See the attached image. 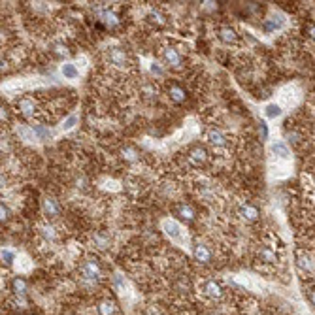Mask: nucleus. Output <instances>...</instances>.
<instances>
[{
	"label": "nucleus",
	"mask_w": 315,
	"mask_h": 315,
	"mask_svg": "<svg viewBox=\"0 0 315 315\" xmlns=\"http://www.w3.org/2000/svg\"><path fill=\"white\" fill-rule=\"evenodd\" d=\"M81 278L89 281V283H99L102 279V266L96 259H87L83 260V264L80 268Z\"/></svg>",
	"instance_id": "f257e3e1"
},
{
	"label": "nucleus",
	"mask_w": 315,
	"mask_h": 315,
	"mask_svg": "<svg viewBox=\"0 0 315 315\" xmlns=\"http://www.w3.org/2000/svg\"><path fill=\"white\" fill-rule=\"evenodd\" d=\"M200 295L208 298V300H211V302H217V300H221L225 297V289H223V285L217 279H206L200 285Z\"/></svg>",
	"instance_id": "f03ea898"
},
{
	"label": "nucleus",
	"mask_w": 315,
	"mask_h": 315,
	"mask_svg": "<svg viewBox=\"0 0 315 315\" xmlns=\"http://www.w3.org/2000/svg\"><path fill=\"white\" fill-rule=\"evenodd\" d=\"M106 59L115 68H127L130 64V57L123 47H110L108 53H106Z\"/></svg>",
	"instance_id": "7ed1b4c3"
},
{
	"label": "nucleus",
	"mask_w": 315,
	"mask_h": 315,
	"mask_svg": "<svg viewBox=\"0 0 315 315\" xmlns=\"http://www.w3.org/2000/svg\"><path fill=\"white\" fill-rule=\"evenodd\" d=\"M210 159V155H208V149L202 148V146H195V148L189 149V153H187V161L189 164L195 168H200L204 166L206 162Z\"/></svg>",
	"instance_id": "20e7f679"
},
{
	"label": "nucleus",
	"mask_w": 315,
	"mask_h": 315,
	"mask_svg": "<svg viewBox=\"0 0 315 315\" xmlns=\"http://www.w3.org/2000/svg\"><path fill=\"white\" fill-rule=\"evenodd\" d=\"M192 257H195V260H198L200 264H210L211 260H213V251L210 249L208 244L197 241V244L192 246Z\"/></svg>",
	"instance_id": "39448f33"
},
{
	"label": "nucleus",
	"mask_w": 315,
	"mask_h": 315,
	"mask_svg": "<svg viewBox=\"0 0 315 315\" xmlns=\"http://www.w3.org/2000/svg\"><path fill=\"white\" fill-rule=\"evenodd\" d=\"M166 94L168 99L172 100L174 104H183L187 100V91L185 87L178 83V81H172V83H168L166 85Z\"/></svg>",
	"instance_id": "423d86ee"
},
{
	"label": "nucleus",
	"mask_w": 315,
	"mask_h": 315,
	"mask_svg": "<svg viewBox=\"0 0 315 315\" xmlns=\"http://www.w3.org/2000/svg\"><path fill=\"white\" fill-rule=\"evenodd\" d=\"M161 57H162V61H164V64L170 66V68H179V66H181V62H183L181 53H179L176 47H172V45L164 47L162 53H161Z\"/></svg>",
	"instance_id": "0eeeda50"
},
{
	"label": "nucleus",
	"mask_w": 315,
	"mask_h": 315,
	"mask_svg": "<svg viewBox=\"0 0 315 315\" xmlns=\"http://www.w3.org/2000/svg\"><path fill=\"white\" fill-rule=\"evenodd\" d=\"M15 110L21 113V115H25V117H34L36 115V100L32 99V96H23V99L17 100V104H15Z\"/></svg>",
	"instance_id": "6e6552de"
},
{
	"label": "nucleus",
	"mask_w": 315,
	"mask_h": 315,
	"mask_svg": "<svg viewBox=\"0 0 315 315\" xmlns=\"http://www.w3.org/2000/svg\"><path fill=\"white\" fill-rule=\"evenodd\" d=\"M174 213L179 217V219H183L185 223H195L197 221V211L192 208L191 204H185V202H181L174 208Z\"/></svg>",
	"instance_id": "1a4fd4ad"
},
{
	"label": "nucleus",
	"mask_w": 315,
	"mask_h": 315,
	"mask_svg": "<svg viewBox=\"0 0 315 315\" xmlns=\"http://www.w3.org/2000/svg\"><path fill=\"white\" fill-rule=\"evenodd\" d=\"M206 140H208L213 148H225V146L229 143L227 134H225L223 130H219V129H210L208 130V132H206Z\"/></svg>",
	"instance_id": "9d476101"
},
{
	"label": "nucleus",
	"mask_w": 315,
	"mask_h": 315,
	"mask_svg": "<svg viewBox=\"0 0 315 315\" xmlns=\"http://www.w3.org/2000/svg\"><path fill=\"white\" fill-rule=\"evenodd\" d=\"M217 36H219V40H221L223 43H236L238 42V32H236L234 27H230V25H223L217 29Z\"/></svg>",
	"instance_id": "9b49d317"
},
{
	"label": "nucleus",
	"mask_w": 315,
	"mask_h": 315,
	"mask_svg": "<svg viewBox=\"0 0 315 315\" xmlns=\"http://www.w3.org/2000/svg\"><path fill=\"white\" fill-rule=\"evenodd\" d=\"M257 260L262 262V264H276L278 262V253L270 246H260L259 253H257Z\"/></svg>",
	"instance_id": "f8f14e48"
},
{
	"label": "nucleus",
	"mask_w": 315,
	"mask_h": 315,
	"mask_svg": "<svg viewBox=\"0 0 315 315\" xmlns=\"http://www.w3.org/2000/svg\"><path fill=\"white\" fill-rule=\"evenodd\" d=\"M297 260H298V268H300L302 272L315 274V260H313V257H311L309 253H306V251H300V253L297 255Z\"/></svg>",
	"instance_id": "ddd939ff"
},
{
	"label": "nucleus",
	"mask_w": 315,
	"mask_h": 315,
	"mask_svg": "<svg viewBox=\"0 0 315 315\" xmlns=\"http://www.w3.org/2000/svg\"><path fill=\"white\" fill-rule=\"evenodd\" d=\"M96 313L99 315H117L119 313V308L115 300H111V298H102L99 304H96Z\"/></svg>",
	"instance_id": "4468645a"
},
{
	"label": "nucleus",
	"mask_w": 315,
	"mask_h": 315,
	"mask_svg": "<svg viewBox=\"0 0 315 315\" xmlns=\"http://www.w3.org/2000/svg\"><path fill=\"white\" fill-rule=\"evenodd\" d=\"M42 208H43V213H45L47 217H59V215H61V204H59V202H57L53 197H45V198H43Z\"/></svg>",
	"instance_id": "2eb2a0df"
},
{
	"label": "nucleus",
	"mask_w": 315,
	"mask_h": 315,
	"mask_svg": "<svg viewBox=\"0 0 315 315\" xmlns=\"http://www.w3.org/2000/svg\"><path fill=\"white\" fill-rule=\"evenodd\" d=\"M240 217L244 219V221H247V223H253V221H257L260 217V211H259V208L257 206H253V204H244L240 208Z\"/></svg>",
	"instance_id": "dca6fc26"
},
{
	"label": "nucleus",
	"mask_w": 315,
	"mask_h": 315,
	"mask_svg": "<svg viewBox=\"0 0 315 315\" xmlns=\"http://www.w3.org/2000/svg\"><path fill=\"white\" fill-rule=\"evenodd\" d=\"M121 159L125 162H138L140 161V151L136 148H132V146H125L121 149Z\"/></svg>",
	"instance_id": "f3484780"
},
{
	"label": "nucleus",
	"mask_w": 315,
	"mask_h": 315,
	"mask_svg": "<svg viewBox=\"0 0 315 315\" xmlns=\"http://www.w3.org/2000/svg\"><path fill=\"white\" fill-rule=\"evenodd\" d=\"M100 19L104 21V25L110 29V31H113V29H117L119 25H121V21H119V17L115 15L113 12H104L102 15H100Z\"/></svg>",
	"instance_id": "a211bd4d"
},
{
	"label": "nucleus",
	"mask_w": 315,
	"mask_h": 315,
	"mask_svg": "<svg viewBox=\"0 0 315 315\" xmlns=\"http://www.w3.org/2000/svg\"><path fill=\"white\" fill-rule=\"evenodd\" d=\"M27 279H23V278H13L12 279V290L17 295V297H25V293H27Z\"/></svg>",
	"instance_id": "6ab92c4d"
},
{
	"label": "nucleus",
	"mask_w": 315,
	"mask_h": 315,
	"mask_svg": "<svg viewBox=\"0 0 315 315\" xmlns=\"http://www.w3.org/2000/svg\"><path fill=\"white\" fill-rule=\"evenodd\" d=\"M51 53L57 57V59H66V57H70V51L68 47L64 45L62 42H55L51 43Z\"/></svg>",
	"instance_id": "aec40b11"
},
{
	"label": "nucleus",
	"mask_w": 315,
	"mask_h": 315,
	"mask_svg": "<svg viewBox=\"0 0 315 315\" xmlns=\"http://www.w3.org/2000/svg\"><path fill=\"white\" fill-rule=\"evenodd\" d=\"M40 232H42V236L45 238V240H50V241L57 240V229L51 225V223H43L42 227H40Z\"/></svg>",
	"instance_id": "412c9836"
},
{
	"label": "nucleus",
	"mask_w": 315,
	"mask_h": 315,
	"mask_svg": "<svg viewBox=\"0 0 315 315\" xmlns=\"http://www.w3.org/2000/svg\"><path fill=\"white\" fill-rule=\"evenodd\" d=\"M78 68H76L74 64H62V76L64 78H68V80H74V78H78Z\"/></svg>",
	"instance_id": "4be33fe9"
},
{
	"label": "nucleus",
	"mask_w": 315,
	"mask_h": 315,
	"mask_svg": "<svg viewBox=\"0 0 315 315\" xmlns=\"http://www.w3.org/2000/svg\"><path fill=\"white\" fill-rule=\"evenodd\" d=\"M149 21H151V23H155V25H159V27L166 25V17H164L161 12H157V10L149 13Z\"/></svg>",
	"instance_id": "5701e85b"
},
{
	"label": "nucleus",
	"mask_w": 315,
	"mask_h": 315,
	"mask_svg": "<svg viewBox=\"0 0 315 315\" xmlns=\"http://www.w3.org/2000/svg\"><path fill=\"white\" fill-rule=\"evenodd\" d=\"M266 115L270 119L274 117H279L281 115V108H279L278 104H270V106H266Z\"/></svg>",
	"instance_id": "b1692460"
},
{
	"label": "nucleus",
	"mask_w": 315,
	"mask_h": 315,
	"mask_svg": "<svg viewBox=\"0 0 315 315\" xmlns=\"http://www.w3.org/2000/svg\"><path fill=\"white\" fill-rule=\"evenodd\" d=\"M142 94L146 99H153L155 94H157V87L151 85V83H146V85L142 87Z\"/></svg>",
	"instance_id": "393cba45"
},
{
	"label": "nucleus",
	"mask_w": 315,
	"mask_h": 315,
	"mask_svg": "<svg viewBox=\"0 0 315 315\" xmlns=\"http://www.w3.org/2000/svg\"><path fill=\"white\" fill-rule=\"evenodd\" d=\"M274 153H278V157H281V159H287L289 157V151H287V148H285L283 143H276L272 148Z\"/></svg>",
	"instance_id": "a878e982"
},
{
	"label": "nucleus",
	"mask_w": 315,
	"mask_h": 315,
	"mask_svg": "<svg viewBox=\"0 0 315 315\" xmlns=\"http://www.w3.org/2000/svg\"><path fill=\"white\" fill-rule=\"evenodd\" d=\"M32 130H36L38 136L42 138V140H50L51 138V130L45 129V127H32Z\"/></svg>",
	"instance_id": "bb28decb"
},
{
	"label": "nucleus",
	"mask_w": 315,
	"mask_h": 315,
	"mask_svg": "<svg viewBox=\"0 0 315 315\" xmlns=\"http://www.w3.org/2000/svg\"><path fill=\"white\" fill-rule=\"evenodd\" d=\"M164 229L168 230V234L172 236V238H179V227L176 225V223H166Z\"/></svg>",
	"instance_id": "cd10ccee"
},
{
	"label": "nucleus",
	"mask_w": 315,
	"mask_h": 315,
	"mask_svg": "<svg viewBox=\"0 0 315 315\" xmlns=\"http://www.w3.org/2000/svg\"><path fill=\"white\" fill-rule=\"evenodd\" d=\"M13 259H15V257H13V253L10 249H2V260H4L6 264H12Z\"/></svg>",
	"instance_id": "c85d7f7f"
},
{
	"label": "nucleus",
	"mask_w": 315,
	"mask_h": 315,
	"mask_svg": "<svg viewBox=\"0 0 315 315\" xmlns=\"http://www.w3.org/2000/svg\"><path fill=\"white\" fill-rule=\"evenodd\" d=\"M0 211H2V223L8 221V219H10V208H8L4 202H2V206H0Z\"/></svg>",
	"instance_id": "c756f323"
},
{
	"label": "nucleus",
	"mask_w": 315,
	"mask_h": 315,
	"mask_svg": "<svg viewBox=\"0 0 315 315\" xmlns=\"http://www.w3.org/2000/svg\"><path fill=\"white\" fill-rule=\"evenodd\" d=\"M76 121H78V117H76V115H72V117H70L68 121L64 123V129H72V127H74V123H76Z\"/></svg>",
	"instance_id": "7c9ffc66"
},
{
	"label": "nucleus",
	"mask_w": 315,
	"mask_h": 315,
	"mask_svg": "<svg viewBox=\"0 0 315 315\" xmlns=\"http://www.w3.org/2000/svg\"><path fill=\"white\" fill-rule=\"evenodd\" d=\"M259 130H260V134H262V140H266V136H268V129H266V123H260Z\"/></svg>",
	"instance_id": "2f4dec72"
},
{
	"label": "nucleus",
	"mask_w": 315,
	"mask_h": 315,
	"mask_svg": "<svg viewBox=\"0 0 315 315\" xmlns=\"http://www.w3.org/2000/svg\"><path fill=\"white\" fill-rule=\"evenodd\" d=\"M308 36L315 40V25H308Z\"/></svg>",
	"instance_id": "473e14b6"
},
{
	"label": "nucleus",
	"mask_w": 315,
	"mask_h": 315,
	"mask_svg": "<svg viewBox=\"0 0 315 315\" xmlns=\"http://www.w3.org/2000/svg\"><path fill=\"white\" fill-rule=\"evenodd\" d=\"M308 297H309V302H311V304H313V306H315V289H311V290H309V293H308Z\"/></svg>",
	"instance_id": "72a5a7b5"
}]
</instances>
